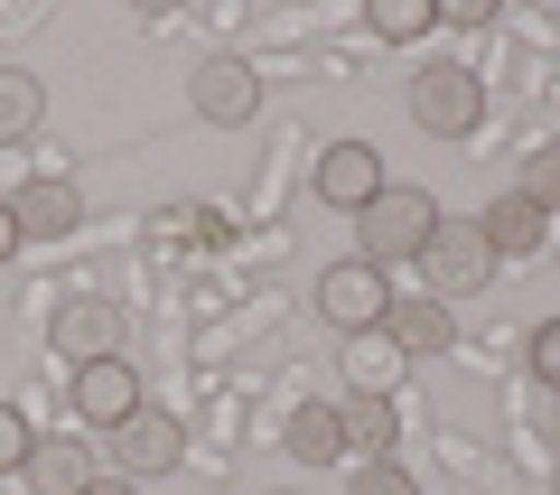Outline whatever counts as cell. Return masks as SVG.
Wrapping results in <instances>:
<instances>
[{
    "label": "cell",
    "mask_w": 560,
    "mask_h": 495,
    "mask_svg": "<svg viewBox=\"0 0 560 495\" xmlns=\"http://www.w3.org/2000/svg\"><path fill=\"white\" fill-rule=\"evenodd\" d=\"M337 430H346V449L383 458V449L401 439V412H393V393H346V402H337Z\"/></svg>",
    "instance_id": "5bb4252c"
},
{
    "label": "cell",
    "mask_w": 560,
    "mask_h": 495,
    "mask_svg": "<svg viewBox=\"0 0 560 495\" xmlns=\"http://www.w3.org/2000/svg\"><path fill=\"white\" fill-rule=\"evenodd\" d=\"M355 234H364V262H374V272L420 262L430 234H440V197H430V187H383V197L355 216Z\"/></svg>",
    "instance_id": "6da1fadb"
},
{
    "label": "cell",
    "mask_w": 560,
    "mask_h": 495,
    "mask_svg": "<svg viewBox=\"0 0 560 495\" xmlns=\"http://www.w3.org/2000/svg\"><path fill=\"white\" fill-rule=\"evenodd\" d=\"M47 113V84L28 76V66H0V140H28Z\"/></svg>",
    "instance_id": "2e32d148"
},
{
    "label": "cell",
    "mask_w": 560,
    "mask_h": 495,
    "mask_svg": "<svg viewBox=\"0 0 560 495\" xmlns=\"http://www.w3.org/2000/svg\"><path fill=\"white\" fill-rule=\"evenodd\" d=\"M187 103H197L206 122H224V131H234V122L261 113V76H253L243 57H206L197 76H187Z\"/></svg>",
    "instance_id": "52a82bcc"
},
{
    "label": "cell",
    "mask_w": 560,
    "mask_h": 495,
    "mask_svg": "<svg viewBox=\"0 0 560 495\" xmlns=\"http://www.w3.org/2000/svg\"><path fill=\"white\" fill-rule=\"evenodd\" d=\"M20 243H28V234H20V216H10V197H0V262L20 253Z\"/></svg>",
    "instance_id": "cb8c5ba5"
},
{
    "label": "cell",
    "mask_w": 560,
    "mask_h": 495,
    "mask_svg": "<svg viewBox=\"0 0 560 495\" xmlns=\"http://www.w3.org/2000/svg\"><path fill=\"white\" fill-rule=\"evenodd\" d=\"M486 113V84L467 76V66H430V76H411V122L430 140H467Z\"/></svg>",
    "instance_id": "3957f363"
},
{
    "label": "cell",
    "mask_w": 560,
    "mask_h": 495,
    "mask_svg": "<svg viewBox=\"0 0 560 495\" xmlns=\"http://www.w3.org/2000/svg\"><path fill=\"white\" fill-rule=\"evenodd\" d=\"M551 495H560V476H551Z\"/></svg>",
    "instance_id": "4316f807"
},
{
    "label": "cell",
    "mask_w": 560,
    "mask_h": 495,
    "mask_svg": "<svg viewBox=\"0 0 560 495\" xmlns=\"http://www.w3.org/2000/svg\"><path fill=\"white\" fill-rule=\"evenodd\" d=\"M514 197H523V206H541V216H560V150H533V159H523Z\"/></svg>",
    "instance_id": "d6986e66"
},
{
    "label": "cell",
    "mask_w": 560,
    "mask_h": 495,
    "mask_svg": "<svg viewBox=\"0 0 560 495\" xmlns=\"http://www.w3.org/2000/svg\"><path fill=\"white\" fill-rule=\"evenodd\" d=\"M28 486H38V495H84V486H94V449H84V439L75 430H47L38 439V449H28Z\"/></svg>",
    "instance_id": "7c38bea8"
},
{
    "label": "cell",
    "mask_w": 560,
    "mask_h": 495,
    "mask_svg": "<svg viewBox=\"0 0 560 495\" xmlns=\"http://www.w3.org/2000/svg\"><path fill=\"white\" fill-rule=\"evenodd\" d=\"M308 187H318V206H337V216H364L393 179H383V150H374V140H327Z\"/></svg>",
    "instance_id": "5b68a950"
},
{
    "label": "cell",
    "mask_w": 560,
    "mask_h": 495,
    "mask_svg": "<svg viewBox=\"0 0 560 495\" xmlns=\"http://www.w3.org/2000/svg\"><path fill=\"white\" fill-rule=\"evenodd\" d=\"M430 28H440V0H374V38L411 47V38H430Z\"/></svg>",
    "instance_id": "ac0fdd59"
},
{
    "label": "cell",
    "mask_w": 560,
    "mask_h": 495,
    "mask_svg": "<svg viewBox=\"0 0 560 495\" xmlns=\"http://www.w3.org/2000/svg\"><path fill=\"white\" fill-rule=\"evenodd\" d=\"M346 495H420V486H411V468H393V458H364Z\"/></svg>",
    "instance_id": "44dd1931"
},
{
    "label": "cell",
    "mask_w": 560,
    "mask_h": 495,
    "mask_svg": "<svg viewBox=\"0 0 560 495\" xmlns=\"http://www.w3.org/2000/svg\"><path fill=\"white\" fill-rule=\"evenodd\" d=\"M420 280H430V299H477L486 280H495V253H486L477 216H467V225H440V234H430V253H420Z\"/></svg>",
    "instance_id": "277c9868"
},
{
    "label": "cell",
    "mask_w": 560,
    "mask_h": 495,
    "mask_svg": "<svg viewBox=\"0 0 560 495\" xmlns=\"http://www.w3.org/2000/svg\"><path fill=\"white\" fill-rule=\"evenodd\" d=\"M523 375L541 383V393H560V318H541L533 346H523Z\"/></svg>",
    "instance_id": "ffe728a7"
},
{
    "label": "cell",
    "mask_w": 560,
    "mask_h": 495,
    "mask_svg": "<svg viewBox=\"0 0 560 495\" xmlns=\"http://www.w3.org/2000/svg\"><path fill=\"white\" fill-rule=\"evenodd\" d=\"M383 309H393V280H383L364 253H355V262H327V272H318V318H327V327H346V337H374Z\"/></svg>",
    "instance_id": "7a4b0ae2"
},
{
    "label": "cell",
    "mask_w": 560,
    "mask_h": 495,
    "mask_svg": "<svg viewBox=\"0 0 560 495\" xmlns=\"http://www.w3.org/2000/svg\"><path fill=\"white\" fill-rule=\"evenodd\" d=\"M383 337H393L401 356H448V346H458V318H448V299H393V309H383Z\"/></svg>",
    "instance_id": "8fae6325"
},
{
    "label": "cell",
    "mask_w": 560,
    "mask_h": 495,
    "mask_svg": "<svg viewBox=\"0 0 560 495\" xmlns=\"http://www.w3.org/2000/svg\"><path fill=\"white\" fill-rule=\"evenodd\" d=\"M47 337H57L66 365H94V356H121V318H113V299H66L47 318Z\"/></svg>",
    "instance_id": "9c48e42d"
},
{
    "label": "cell",
    "mask_w": 560,
    "mask_h": 495,
    "mask_svg": "<svg viewBox=\"0 0 560 495\" xmlns=\"http://www.w3.org/2000/svg\"><path fill=\"white\" fill-rule=\"evenodd\" d=\"M290 458H300V468H327V458H346L337 402H300V412H290Z\"/></svg>",
    "instance_id": "9a60e30c"
},
{
    "label": "cell",
    "mask_w": 560,
    "mask_h": 495,
    "mask_svg": "<svg viewBox=\"0 0 560 495\" xmlns=\"http://www.w3.org/2000/svg\"><path fill=\"white\" fill-rule=\"evenodd\" d=\"M440 20H458V28H486V20H495V0H440Z\"/></svg>",
    "instance_id": "603a6c76"
},
{
    "label": "cell",
    "mask_w": 560,
    "mask_h": 495,
    "mask_svg": "<svg viewBox=\"0 0 560 495\" xmlns=\"http://www.w3.org/2000/svg\"><path fill=\"white\" fill-rule=\"evenodd\" d=\"M28 449H38L28 412H20V402H0V468H28Z\"/></svg>",
    "instance_id": "7402d4cb"
},
{
    "label": "cell",
    "mask_w": 560,
    "mask_h": 495,
    "mask_svg": "<svg viewBox=\"0 0 560 495\" xmlns=\"http://www.w3.org/2000/svg\"><path fill=\"white\" fill-rule=\"evenodd\" d=\"M131 412H140V375H131L121 356L75 365V421H94V430H121Z\"/></svg>",
    "instance_id": "ba28073f"
},
{
    "label": "cell",
    "mask_w": 560,
    "mask_h": 495,
    "mask_svg": "<svg viewBox=\"0 0 560 495\" xmlns=\"http://www.w3.org/2000/svg\"><path fill=\"white\" fill-rule=\"evenodd\" d=\"M10 216H20V234H75L84 225V197L66 179H28L20 197H10Z\"/></svg>",
    "instance_id": "4fadbf2b"
},
{
    "label": "cell",
    "mask_w": 560,
    "mask_h": 495,
    "mask_svg": "<svg viewBox=\"0 0 560 495\" xmlns=\"http://www.w3.org/2000/svg\"><path fill=\"white\" fill-rule=\"evenodd\" d=\"M401 365H411V356H401V346H393V337L374 327V337H355L346 375H355V393H393V383H401Z\"/></svg>",
    "instance_id": "e0dca14e"
},
{
    "label": "cell",
    "mask_w": 560,
    "mask_h": 495,
    "mask_svg": "<svg viewBox=\"0 0 560 495\" xmlns=\"http://www.w3.org/2000/svg\"><path fill=\"white\" fill-rule=\"evenodd\" d=\"M477 234H486V253H495V262H533L541 243H551V216H541V206H523L514 187H504V197L477 216Z\"/></svg>",
    "instance_id": "30bf717a"
},
{
    "label": "cell",
    "mask_w": 560,
    "mask_h": 495,
    "mask_svg": "<svg viewBox=\"0 0 560 495\" xmlns=\"http://www.w3.org/2000/svg\"><path fill=\"white\" fill-rule=\"evenodd\" d=\"M551 402H560V393H551ZM551 430H560V412H551Z\"/></svg>",
    "instance_id": "484cf974"
},
{
    "label": "cell",
    "mask_w": 560,
    "mask_h": 495,
    "mask_svg": "<svg viewBox=\"0 0 560 495\" xmlns=\"http://www.w3.org/2000/svg\"><path fill=\"white\" fill-rule=\"evenodd\" d=\"M84 495H140V486H131V476H94V486H84Z\"/></svg>",
    "instance_id": "d4e9b609"
},
{
    "label": "cell",
    "mask_w": 560,
    "mask_h": 495,
    "mask_svg": "<svg viewBox=\"0 0 560 495\" xmlns=\"http://www.w3.org/2000/svg\"><path fill=\"white\" fill-rule=\"evenodd\" d=\"M178 458H187V430H178V412H150V402H140V412H131V421L113 430V468L131 476V486L168 476Z\"/></svg>",
    "instance_id": "8992f818"
}]
</instances>
